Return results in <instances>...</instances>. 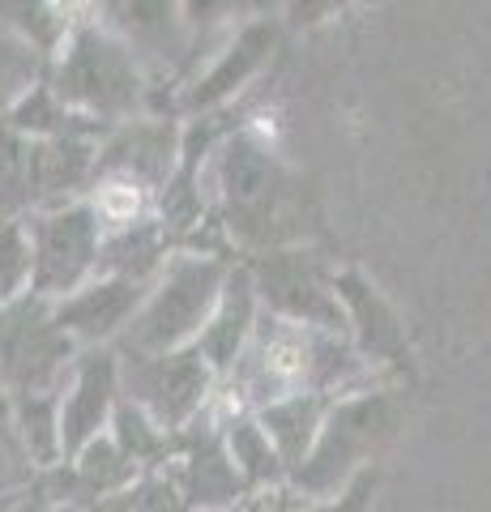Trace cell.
Wrapping results in <instances>:
<instances>
[{
	"label": "cell",
	"mask_w": 491,
	"mask_h": 512,
	"mask_svg": "<svg viewBox=\"0 0 491 512\" xmlns=\"http://www.w3.org/2000/svg\"><path fill=\"white\" fill-rule=\"evenodd\" d=\"M205 235L197 248H218L248 261L257 252L312 244L321 231L308 180L299 175L257 124L218 141L205 163Z\"/></svg>",
	"instance_id": "1"
},
{
	"label": "cell",
	"mask_w": 491,
	"mask_h": 512,
	"mask_svg": "<svg viewBox=\"0 0 491 512\" xmlns=\"http://www.w3.org/2000/svg\"><path fill=\"white\" fill-rule=\"evenodd\" d=\"M47 86L73 111H82V116L107 128L150 116V111H171L163 86L154 82V73L141 64V56L86 13L73 22L69 39L52 56Z\"/></svg>",
	"instance_id": "2"
},
{
	"label": "cell",
	"mask_w": 491,
	"mask_h": 512,
	"mask_svg": "<svg viewBox=\"0 0 491 512\" xmlns=\"http://www.w3.org/2000/svg\"><path fill=\"white\" fill-rule=\"evenodd\" d=\"M406 431V384H368L334 397L312 453L291 470V487L308 500H329L363 470H376Z\"/></svg>",
	"instance_id": "3"
},
{
	"label": "cell",
	"mask_w": 491,
	"mask_h": 512,
	"mask_svg": "<svg viewBox=\"0 0 491 512\" xmlns=\"http://www.w3.org/2000/svg\"><path fill=\"white\" fill-rule=\"evenodd\" d=\"M240 256L218 248H176L158 269L141 312L124 329L116 350H180L193 346L214 303L223 299Z\"/></svg>",
	"instance_id": "4"
},
{
	"label": "cell",
	"mask_w": 491,
	"mask_h": 512,
	"mask_svg": "<svg viewBox=\"0 0 491 512\" xmlns=\"http://www.w3.org/2000/svg\"><path fill=\"white\" fill-rule=\"evenodd\" d=\"M282 35H287L282 18H261V22L231 30L180 82L171 111L180 120H188V116H210V111L252 99V90L265 82V73L274 69V60L282 52Z\"/></svg>",
	"instance_id": "5"
},
{
	"label": "cell",
	"mask_w": 491,
	"mask_h": 512,
	"mask_svg": "<svg viewBox=\"0 0 491 512\" xmlns=\"http://www.w3.org/2000/svg\"><path fill=\"white\" fill-rule=\"evenodd\" d=\"M77 346L39 295H18L0 303V389L18 393H60L73 372Z\"/></svg>",
	"instance_id": "6"
},
{
	"label": "cell",
	"mask_w": 491,
	"mask_h": 512,
	"mask_svg": "<svg viewBox=\"0 0 491 512\" xmlns=\"http://www.w3.org/2000/svg\"><path fill=\"white\" fill-rule=\"evenodd\" d=\"M257 282L261 308L278 320L291 325H308V329H329V333H346V316H342V299H338V261L325 256L316 244H291V248H274V252H257L244 261Z\"/></svg>",
	"instance_id": "7"
},
{
	"label": "cell",
	"mask_w": 491,
	"mask_h": 512,
	"mask_svg": "<svg viewBox=\"0 0 491 512\" xmlns=\"http://www.w3.org/2000/svg\"><path fill=\"white\" fill-rule=\"evenodd\" d=\"M124 397L141 406L154 423L180 431L218 402L223 380L201 359L197 346L180 350H120Z\"/></svg>",
	"instance_id": "8"
},
{
	"label": "cell",
	"mask_w": 491,
	"mask_h": 512,
	"mask_svg": "<svg viewBox=\"0 0 491 512\" xmlns=\"http://www.w3.org/2000/svg\"><path fill=\"white\" fill-rule=\"evenodd\" d=\"M82 13L133 47L154 82L167 86V107L180 82L201 64V43L188 30L184 0H86Z\"/></svg>",
	"instance_id": "9"
},
{
	"label": "cell",
	"mask_w": 491,
	"mask_h": 512,
	"mask_svg": "<svg viewBox=\"0 0 491 512\" xmlns=\"http://www.w3.org/2000/svg\"><path fill=\"white\" fill-rule=\"evenodd\" d=\"M26 231H30V248H35L30 295L56 303L73 295L77 286H86L90 278H99L107 227L99 210L90 205V197L30 214Z\"/></svg>",
	"instance_id": "10"
},
{
	"label": "cell",
	"mask_w": 491,
	"mask_h": 512,
	"mask_svg": "<svg viewBox=\"0 0 491 512\" xmlns=\"http://www.w3.org/2000/svg\"><path fill=\"white\" fill-rule=\"evenodd\" d=\"M163 474L180 487L188 512H235L248 500L244 478L227 453L218 402L201 419L176 431V448H171V461Z\"/></svg>",
	"instance_id": "11"
},
{
	"label": "cell",
	"mask_w": 491,
	"mask_h": 512,
	"mask_svg": "<svg viewBox=\"0 0 491 512\" xmlns=\"http://www.w3.org/2000/svg\"><path fill=\"white\" fill-rule=\"evenodd\" d=\"M334 286H338V299H342L346 338H351V346L385 380H393V384L415 380V346H410L406 320L385 299V291H380L359 265H338Z\"/></svg>",
	"instance_id": "12"
},
{
	"label": "cell",
	"mask_w": 491,
	"mask_h": 512,
	"mask_svg": "<svg viewBox=\"0 0 491 512\" xmlns=\"http://www.w3.org/2000/svg\"><path fill=\"white\" fill-rule=\"evenodd\" d=\"M180 146H184V120L176 111H150V116L112 124L99 137V171H94V184L120 180V184L150 192L158 201V192L176 175Z\"/></svg>",
	"instance_id": "13"
},
{
	"label": "cell",
	"mask_w": 491,
	"mask_h": 512,
	"mask_svg": "<svg viewBox=\"0 0 491 512\" xmlns=\"http://www.w3.org/2000/svg\"><path fill=\"white\" fill-rule=\"evenodd\" d=\"M124 402V376H120V350L116 346H94L82 350L73 372L60 389V440H65V457L103 431H112V419Z\"/></svg>",
	"instance_id": "14"
},
{
	"label": "cell",
	"mask_w": 491,
	"mask_h": 512,
	"mask_svg": "<svg viewBox=\"0 0 491 512\" xmlns=\"http://www.w3.org/2000/svg\"><path fill=\"white\" fill-rule=\"evenodd\" d=\"M154 278H124V274H99L86 286H77L73 295L56 299L52 312L60 320V329L82 346H116L124 338V329L133 325V316L146 303Z\"/></svg>",
	"instance_id": "15"
},
{
	"label": "cell",
	"mask_w": 491,
	"mask_h": 512,
	"mask_svg": "<svg viewBox=\"0 0 491 512\" xmlns=\"http://www.w3.org/2000/svg\"><path fill=\"white\" fill-rule=\"evenodd\" d=\"M261 295H257V282H252V269L240 261L235 265V274L227 282L223 299L214 303L210 320H205V329L197 333V350L201 359L214 367L218 380H227L235 372V363L244 359V350L252 342V333L261 325Z\"/></svg>",
	"instance_id": "16"
},
{
	"label": "cell",
	"mask_w": 491,
	"mask_h": 512,
	"mask_svg": "<svg viewBox=\"0 0 491 512\" xmlns=\"http://www.w3.org/2000/svg\"><path fill=\"white\" fill-rule=\"evenodd\" d=\"M218 419H223V436H227V453L240 470L248 495L252 491H269L291 483V466L282 461V453L269 440V431L261 427L257 410H231L218 402Z\"/></svg>",
	"instance_id": "17"
},
{
	"label": "cell",
	"mask_w": 491,
	"mask_h": 512,
	"mask_svg": "<svg viewBox=\"0 0 491 512\" xmlns=\"http://www.w3.org/2000/svg\"><path fill=\"white\" fill-rule=\"evenodd\" d=\"M329 406H334L329 393H287V397H274V402H265L257 410L261 427L269 431V440H274V448L282 453V461H287L291 470L312 453Z\"/></svg>",
	"instance_id": "18"
},
{
	"label": "cell",
	"mask_w": 491,
	"mask_h": 512,
	"mask_svg": "<svg viewBox=\"0 0 491 512\" xmlns=\"http://www.w3.org/2000/svg\"><path fill=\"white\" fill-rule=\"evenodd\" d=\"M5 128H13V133L22 137H35V141H65V137H103L107 124L82 116V111H73L52 86H35L26 94V99L9 111L5 120H0Z\"/></svg>",
	"instance_id": "19"
},
{
	"label": "cell",
	"mask_w": 491,
	"mask_h": 512,
	"mask_svg": "<svg viewBox=\"0 0 491 512\" xmlns=\"http://www.w3.org/2000/svg\"><path fill=\"white\" fill-rule=\"evenodd\" d=\"M18 436L30 448L39 470H52L65 461V440H60V393H18L9 397Z\"/></svg>",
	"instance_id": "20"
},
{
	"label": "cell",
	"mask_w": 491,
	"mask_h": 512,
	"mask_svg": "<svg viewBox=\"0 0 491 512\" xmlns=\"http://www.w3.org/2000/svg\"><path fill=\"white\" fill-rule=\"evenodd\" d=\"M82 18L69 0H0V26L18 30L22 39L43 47L47 56L60 52V43L69 39L73 22Z\"/></svg>",
	"instance_id": "21"
},
{
	"label": "cell",
	"mask_w": 491,
	"mask_h": 512,
	"mask_svg": "<svg viewBox=\"0 0 491 512\" xmlns=\"http://www.w3.org/2000/svg\"><path fill=\"white\" fill-rule=\"evenodd\" d=\"M47 69H52V56H47L43 47L22 39L18 30L0 26V120H5L30 90L47 82Z\"/></svg>",
	"instance_id": "22"
},
{
	"label": "cell",
	"mask_w": 491,
	"mask_h": 512,
	"mask_svg": "<svg viewBox=\"0 0 491 512\" xmlns=\"http://www.w3.org/2000/svg\"><path fill=\"white\" fill-rule=\"evenodd\" d=\"M282 0H184V18L193 39L201 43V52H210L218 39H227L231 30H240L248 22L278 18Z\"/></svg>",
	"instance_id": "23"
},
{
	"label": "cell",
	"mask_w": 491,
	"mask_h": 512,
	"mask_svg": "<svg viewBox=\"0 0 491 512\" xmlns=\"http://www.w3.org/2000/svg\"><path fill=\"white\" fill-rule=\"evenodd\" d=\"M112 436H116V444L124 448V453H129L141 466V474L167 470L171 448H176V431H167L163 423H154L146 410L129 402V397L120 402L116 419H112Z\"/></svg>",
	"instance_id": "24"
},
{
	"label": "cell",
	"mask_w": 491,
	"mask_h": 512,
	"mask_svg": "<svg viewBox=\"0 0 491 512\" xmlns=\"http://www.w3.org/2000/svg\"><path fill=\"white\" fill-rule=\"evenodd\" d=\"M39 478H43V470L35 466L30 448L18 436L9 397H0V508H9V504H18L22 495H30L39 487Z\"/></svg>",
	"instance_id": "25"
},
{
	"label": "cell",
	"mask_w": 491,
	"mask_h": 512,
	"mask_svg": "<svg viewBox=\"0 0 491 512\" xmlns=\"http://www.w3.org/2000/svg\"><path fill=\"white\" fill-rule=\"evenodd\" d=\"M86 512H188V504H184L180 487L158 470V474H141L133 487H124L116 495H107V500L90 504Z\"/></svg>",
	"instance_id": "26"
},
{
	"label": "cell",
	"mask_w": 491,
	"mask_h": 512,
	"mask_svg": "<svg viewBox=\"0 0 491 512\" xmlns=\"http://www.w3.org/2000/svg\"><path fill=\"white\" fill-rule=\"evenodd\" d=\"M359 5H368V0H282L278 18L287 26V35H308V30H321V26L351 18Z\"/></svg>",
	"instance_id": "27"
},
{
	"label": "cell",
	"mask_w": 491,
	"mask_h": 512,
	"mask_svg": "<svg viewBox=\"0 0 491 512\" xmlns=\"http://www.w3.org/2000/svg\"><path fill=\"white\" fill-rule=\"evenodd\" d=\"M376 491H380V466L363 470L351 487H342L338 495H329V500H312L304 512H372Z\"/></svg>",
	"instance_id": "28"
},
{
	"label": "cell",
	"mask_w": 491,
	"mask_h": 512,
	"mask_svg": "<svg viewBox=\"0 0 491 512\" xmlns=\"http://www.w3.org/2000/svg\"><path fill=\"white\" fill-rule=\"evenodd\" d=\"M5 512H86V508H77V504H65V500H56V495H47V491H30L22 495L18 504H9Z\"/></svg>",
	"instance_id": "29"
},
{
	"label": "cell",
	"mask_w": 491,
	"mask_h": 512,
	"mask_svg": "<svg viewBox=\"0 0 491 512\" xmlns=\"http://www.w3.org/2000/svg\"><path fill=\"white\" fill-rule=\"evenodd\" d=\"M69 5H73L77 13H82V9H86V0H69Z\"/></svg>",
	"instance_id": "30"
},
{
	"label": "cell",
	"mask_w": 491,
	"mask_h": 512,
	"mask_svg": "<svg viewBox=\"0 0 491 512\" xmlns=\"http://www.w3.org/2000/svg\"><path fill=\"white\" fill-rule=\"evenodd\" d=\"M0 397H5V389H0Z\"/></svg>",
	"instance_id": "31"
},
{
	"label": "cell",
	"mask_w": 491,
	"mask_h": 512,
	"mask_svg": "<svg viewBox=\"0 0 491 512\" xmlns=\"http://www.w3.org/2000/svg\"><path fill=\"white\" fill-rule=\"evenodd\" d=\"M0 303H5V299H0Z\"/></svg>",
	"instance_id": "32"
},
{
	"label": "cell",
	"mask_w": 491,
	"mask_h": 512,
	"mask_svg": "<svg viewBox=\"0 0 491 512\" xmlns=\"http://www.w3.org/2000/svg\"><path fill=\"white\" fill-rule=\"evenodd\" d=\"M0 512H5V508H0Z\"/></svg>",
	"instance_id": "33"
}]
</instances>
